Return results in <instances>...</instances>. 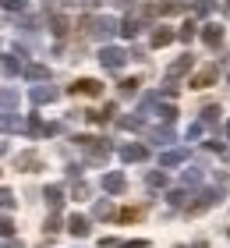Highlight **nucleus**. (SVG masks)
<instances>
[{
  "mask_svg": "<svg viewBox=\"0 0 230 248\" xmlns=\"http://www.w3.org/2000/svg\"><path fill=\"white\" fill-rule=\"evenodd\" d=\"M71 142H75L78 149H82V153L89 156V163H92V167H107L110 153H113L110 139H96V135H75Z\"/></svg>",
  "mask_w": 230,
  "mask_h": 248,
  "instance_id": "obj_1",
  "label": "nucleus"
},
{
  "mask_svg": "<svg viewBox=\"0 0 230 248\" xmlns=\"http://www.w3.org/2000/svg\"><path fill=\"white\" fill-rule=\"evenodd\" d=\"M223 199H227V185H213V188L199 191V195H195V202H188V206H184V213H188V217H199V213L220 206Z\"/></svg>",
  "mask_w": 230,
  "mask_h": 248,
  "instance_id": "obj_2",
  "label": "nucleus"
},
{
  "mask_svg": "<svg viewBox=\"0 0 230 248\" xmlns=\"http://www.w3.org/2000/svg\"><path fill=\"white\" fill-rule=\"evenodd\" d=\"M82 29H85V36L99 39L103 46H107V39H113V32H117V21H113L110 15H96V18H85Z\"/></svg>",
  "mask_w": 230,
  "mask_h": 248,
  "instance_id": "obj_3",
  "label": "nucleus"
},
{
  "mask_svg": "<svg viewBox=\"0 0 230 248\" xmlns=\"http://www.w3.org/2000/svg\"><path fill=\"white\" fill-rule=\"evenodd\" d=\"M142 11V18H170V15H184V11H188V4H184V0H163V4H142L138 7Z\"/></svg>",
  "mask_w": 230,
  "mask_h": 248,
  "instance_id": "obj_4",
  "label": "nucleus"
},
{
  "mask_svg": "<svg viewBox=\"0 0 230 248\" xmlns=\"http://www.w3.org/2000/svg\"><path fill=\"white\" fill-rule=\"evenodd\" d=\"M25 61H29V53L21 50V46H15L11 53H4V57H0V71H4L7 78H15V75L25 71Z\"/></svg>",
  "mask_w": 230,
  "mask_h": 248,
  "instance_id": "obj_5",
  "label": "nucleus"
},
{
  "mask_svg": "<svg viewBox=\"0 0 230 248\" xmlns=\"http://www.w3.org/2000/svg\"><path fill=\"white\" fill-rule=\"evenodd\" d=\"M124 61H128V50H121V46H103L99 50V64L107 67V71H121Z\"/></svg>",
  "mask_w": 230,
  "mask_h": 248,
  "instance_id": "obj_6",
  "label": "nucleus"
},
{
  "mask_svg": "<svg viewBox=\"0 0 230 248\" xmlns=\"http://www.w3.org/2000/svg\"><path fill=\"white\" fill-rule=\"evenodd\" d=\"M15 167H18V170H25V174H36V170H43V156L36 149H25V153L15 156Z\"/></svg>",
  "mask_w": 230,
  "mask_h": 248,
  "instance_id": "obj_7",
  "label": "nucleus"
},
{
  "mask_svg": "<svg viewBox=\"0 0 230 248\" xmlns=\"http://www.w3.org/2000/svg\"><path fill=\"white\" fill-rule=\"evenodd\" d=\"M199 39H202L209 50H216V46L223 43V25H216V21H205V25L199 29Z\"/></svg>",
  "mask_w": 230,
  "mask_h": 248,
  "instance_id": "obj_8",
  "label": "nucleus"
},
{
  "mask_svg": "<svg viewBox=\"0 0 230 248\" xmlns=\"http://www.w3.org/2000/svg\"><path fill=\"white\" fill-rule=\"evenodd\" d=\"M67 93L71 96H103V82H96V78H78Z\"/></svg>",
  "mask_w": 230,
  "mask_h": 248,
  "instance_id": "obj_9",
  "label": "nucleus"
},
{
  "mask_svg": "<svg viewBox=\"0 0 230 248\" xmlns=\"http://www.w3.org/2000/svg\"><path fill=\"white\" fill-rule=\"evenodd\" d=\"M216 78H220V67H216V64H209V67H202V71L195 75L188 85H191V89H209V85L216 82Z\"/></svg>",
  "mask_w": 230,
  "mask_h": 248,
  "instance_id": "obj_10",
  "label": "nucleus"
},
{
  "mask_svg": "<svg viewBox=\"0 0 230 248\" xmlns=\"http://www.w3.org/2000/svg\"><path fill=\"white\" fill-rule=\"evenodd\" d=\"M121 160L124 163H142V160H149V149L138 145V142H128V145H121Z\"/></svg>",
  "mask_w": 230,
  "mask_h": 248,
  "instance_id": "obj_11",
  "label": "nucleus"
},
{
  "mask_svg": "<svg viewBox=\"0 0 230 248\" xmlns=\"http://www.w3.org/2000/svg\"><path fill=\"white\" fill-rule=\"evenodd\" d=\"M124 188H128V177H124L121 170H110V174H103V191H110V195H121Z\"/></svg>",
  "mask_w": 230,
  "mask_h": 248,
  "instance_id": "obj_12",
  "label": "nucleus"
},
{
  "mask_svg": "<svg viewBox=\"0 0 230 248\" xmlns=\"http://www.w3.org/2000/svg\"><path fill=\"white\" fill-rule=\"evenodd\" d=\"M191 67H195V57H191V53H184V57H177L174 64L167 67V78H170V82H177V78H181V75H188Z\"/></svg>",
  "mask_w": 230,
  "mask_h": 248,
  "instance_id": "obj_13",
  "label": "nucleus"
},
{
  "mask_svg": "<svg viewBox=\"0 0 230 248\" xmlns=\"http://www.w3.org/2000/svg\"><path fill=\"white\" fill-rule=\"evenodd\" d=\"M145 142H153L156 149H163V145H170V142H174V128H167V124H163V128L145 131Z\"/></svg>",
  "mask_w": 230,
  "mask_h": 248,
  "instance_id": "obj_14",
  "label": "nucleus"
},
{
  "mask_svg": "<svg viewBox=\"0 0 230 248\" xmlns=\"http://www.w3.org/2000/svg\"><path fill=\"white\" fill-rule=\"evenodd\" d=\"M220 121H223V107H220V103L202 107V117H199V124H202V128H216Z\"/></svg>",
  "mask_w": 230,
  "mask_h": 248,
  "instance_id": "obj_15",
  "label": "nucleus"
},
{
  "mask_svg": "<svg viewBox=\"0 0 230 248\" xmlns=\"http://www.w3.org/2000/svg\"><path fill=\"white\" fill-rule=\"evenodd\" d=\"M43 199H46V206H50L53 213L64 206V188L61 185H46V191H43Z\"/></svg>",
  "mask_w": 230,
  "mask_h": 248,
  "instance_id": "obj_16",
  "label": "nucleus"
},
{
  "mask_svg": "<svg viewBox=\"0 0 230 248\" xmlns=\"http://www.w3.org/2000/svg\"><path fill=\"white\" fill-rule=\"evenodd\" d=\"M46 29H50L57 39H64V36H67V29H71V21H67L64 15H50V18H46Z\"/></svg>",
  "mask_w": 230,
  "mask_h": 248,
  "instance_id": "obj_17",
  "label": "nucleus"
},
{
  "mask_svg": "<svg viewBox=\"0 0 230 248\" xmlns=\"http://www.w3.org/2000/svg\"><path fill=\"white\" fill-rule=\"evenodd\" d=\"M57 96H61V93H57L53 85H36V89H32V103H36V107H43V103H53Z\"/></svg>",
  "mask_w": 230,
  "mask_h": 248,
  "instance_id": "obj_18",
  "label": "nucleus"
},
{
  "mask_svg": "<svg viewBox=\"0 0 230 248\" xmlns=\"http://www.w3.org/2000/svg\"><path fill=\"white\" fill-rule=\"evenodd\" d=\"M67 231H71L75 234V238H89V217H82V213H75V217L71 220H67Z\"/></svg>",
  "mask_w": 230,
  "mask_h": 248,
  "instance_id": "obj_19",
  "label": "nucleus"
},
{
  "mask_svg": "<svg viewBox=\"0 0 230 248\" xmlns=\"http://www.w3.org/2000/svg\"><path fill=\"white\" fill-rule=\"evenodd\" d=\"M21 75H25L29 82H50V67H46V64H25Z\"/></svg>",
  "mask_w": 230,
  "mask_h": 248,
  "instance_id": "obj_20",
  "label": "nucleus"
},
{
  "mask_svg": "<svg viewBox=\"0 0 230 248\" xmlns=\"http://www.w3.org/2000/svg\"><path fill=\"white\" fill-rule=\"evenodd\" d=\"M92 217H96V220H113V217H117V209H113L110 199H99L96 206H92Z\"/></svg>",
  "mask_w": 230,
  "mask_h": 248,
  "instance_id": "obj_21",
  "label": "nucleus"
},
{
  "mask_svg": "<svg viewBox=\"0 0 230 248\" xmlns=\"http://www.w3.org/2000/svg\"><path fill=\"white\" fill-rule=\"evenodd\" d=\"M142 29H145V25H142V21H138V18H124L121 25H117V32H121L124 39H135V36H138V32H142Z\"/></svg>",
  "mask_w": 230,
  "mask_h": 248,
  "instance_id": "obj_22",
  "label": "nucleus"
},
{
  "mask_svg": "<svg viewBox=\"0 0 230 248\" xmlns=\"http://www.w3.org/2000/svg\"><path fill=\"white\" fill-rule=\"evenodd\" d=\"M113 114H117V107H113V103H107L103 110H89L85 117H89V124H107V121H110Z\"/></svg>",
  "mask_w": 230,
  "mask_h": 248,
  "instance_id": "obj_23",
  "label": "nucleus"
},
{
  "mask_svg": "<svg viewBox=\"0 0 230 248\" xmlns=\"http://www.w3.org/2000/svg\"><path fill=\"white\" fill-rule=\"evenodd\" d=\"M177 36H174V29H163V25H159L156 32H153V46L156 50H163V46H170V43H174Z\"/></svg>",
  "mask_w": 230,
  "mask_h": 248,
  "instance_id": "obj_24",
  "label": "nucleus"
},
{
  "mask_svg": "<svg viewBox=\"0 0 230 248\" xmlns=\"http://www.w3.org/2000/svg\"><path fill=\"white\" fill-rule=\"evenodd\" d=\"M181 185H184V191H195V188L202 185V170H199V167H191V170H184V174H181Z\"/></svg>",
  "mask_w": 230,
  "mask_h": 248,
  "instance_id": "obj_25",
  "label": "nucleus"
},
{
  "mask_svg": "<svg viewBox=\"0 0 230 248\" xmlns=\"http://www.w3.org/2000/svg\"><path fill=\"white\" fill-rule=\"evenodd\" d=\"M188 199H191V191H184V188H174V191H167V202L174 209H184L188 206Z\"/></svg>",
  "mask_w": 230,
  "mask_h": 248,
  "instance_id": "obj_26",
  "label": "nucleus"
},
{
  "mask_svg": "<svg viewBox=\"0 0 230 248\" xmlns=\"http://www.w3.org/2000/svg\"><path fill=\"white\" fill-rule=\"evenodd\" d=\"M184 160H188V153H184V149H170V153L159 156V167H177V163H184Z\"/></svg>",
  "mask_w": 230,
  "mask_h": 248,
  "instance_id": "obj_27",
  "label": "nucleus"
},
{
  "mask_svg": "<svg viewBox=\"0 0 230 248\" xmlns=\"http://www.w3.org/2000/svg\"><path fill=\"white\" fill-rule=\"evenodd\" d=\"M25 131L32 135V139H43V135H46V124H43V117H39V114H29V124H25Z\"/></svg>",
  "mask_w": 230,
  "mask_h": 248,
  "instance_id": "obj_28",
  "label": "nucleus"
},
{
  "mask_svg": "<svg viewBox=\"0 0 230 248\" xmlns=\"http://www.w3.org/2000/svg\"><path fill=\"white\" fill-rule=\"evenodd\" d=\"M174 36H177L181 43H191L195 36H199V25H195V21H184V25H181V29L174 32Z\"/></svg>",
  "mask_w": 230,
  "mask_h": 248,
  "instance_id": "obj_29",
  "label": "nucleus"
},
{
  "mask_svg": "<svg viewBox=\"0 0 230 248\" xmlns=\"http://www.w3.org/2000/svg\"><path fill=\"white\" fill-rule=\"evenodd\" d=\"M25 124H21V117L15 114H0V131H21Z\"/></svg>",
  "mask_w": 230,
  "mask_h": 248,
  "instance_id": "obj_30",
  "label": "nucleus"
},
{
  "mask_svg": "<svg viewBox=\"0 0 230 248\" xmlns=\"http://www.w3.org/2000/svg\"><path fill=\"white\" fill-rule=\"evenodd\" d=\"M156 114H159V117H163V124H167V128H170V124H174V121H177V107H174V103H159V107H156Z\"/></svg>",
  "mask_w": 230,
  "mask_h": 248,
  "instance_id": "obj_31",
  "label": "nucleus"
},
{
  "mask_svg": "<svg viewBox=\"0 0 230 248\" xmlns=\"http://www.w3.org/2000/svg\"><path fill=\"white\" fill-rule=\"evenodd\" d=\"M18 206V199H15V191L11 188H0V213H11Z\"/></svg>",
  "mask_w": 230,
  "mask_h": 248,
  "instance_id": "obj_32",
  "label": "nucleus"
},
{
  "mask_svg": "<svg viewBox=\"0 0 230 248\" xmlns=\"http://www.w3.org/2000/svg\"><path fill=\"white\" fill-rule=\"evenodd\" d=\"M138 85H142V78H124V82H121V96H124V99L138 96Z\"/></svg>",
  "mask_w": 230,
  "mask_h": 248,
  "instance_id": "obj_33",
  "label": "nucleus"
},
{
  "mask_svg": "<svg viewBox=\"0 0 230 248\" xmlns=\"http://www.w3.org/2000/svg\"><path fill=\"white\" fill-rule=\"evenodd\" d=\"M0 107H4V110L18 107V93H15V89H0Z\"/></svg>",
  "mask_w": 230,
  "mask_h": 248,
  "instance_id": "obj_34",
  "label": "nucleus"
},
{
  "mask_svg": "<svg viewBox=\"0 0 230 248\" xmlns=\"http://www.w3.org/2000/svg\"><path fill=\"white\" fill-rule=\"evenodd\" d=\"M15 231H18L15 220H11L7 213H0V238H15Z\"/></svg>",
  "mask_w": 230,
  "mask_h": 248,
  "instance_id": "obj_35",
  "label": "nucleus"
},
{
  "mask_svg": "<svg viewBox=\"0 0 230 248\" xmlns=\"http://www.w3.org/2000/svg\"><path fill=\"white\" fill-rule=\"evenodd\" d=\"M117 124H121L124 131H142V117H138V114H131V117H121Z\"/></svg>",
  "mask_w": 230,
  "mask_h": 248,
  "instance_id": "obj_36",
  "label": "nucleus"
},
{
  "mask_svg": "<svg viewBox=\"0 0 230 248\" xmlns=\"http://www.w3.org/2000/svg\"><path fill=\"white\" fill-rule=\"evenodd\" d=\"M0 7H4V11H11V15H15V11L21 15V11L29 7V0H0Z\"/></svg>",
  "mask_w": 230,
  "mask_h": 248,
  "instance_id": "obj_37",
  "label": "nucleus"
},
{
  "mask_svg": "<svg viewBox=\"0 0 230 248\" xmlns=\"http://www.w3.org/2000/svg\"><path fill=\"white\" fill-rule=\"evenodd\" d=\"M71 199H75V202L89 199V185H85V181H75V188H71Z\"/></svg>",
  "mask_w": 230,
  "mask_h": 248,
  "instance_id": "obj_38",
  "label": "nucleus"
},
{
  "mask_svg": "<svg viewBox=\"0 0 230 248\" xmlns=\"http://www.w3.org/2000/svg\"><path fill=\"white\" fill-rule=\"evenodd\" d=\"M43 231H46V234H57V231H61V217H57V213H50V217H46V223H43Z\"/></svg>",
  "mask_w": 230,
  "mask_h": 248,
  "instance_id": "obj_39",
  "label": "nucleus"
},
{
  "mask_svg": "<svg viewBox=\"0 0 230 248\" xmlns=\"http://www.w3.org/2000/svg\"><path fill=\"white\" fill-rule=\"evenodd\" d=\"M149 188H167V174L163 170H153V174H149Z\"/></svg>",
  "mask_w": 230,
  "mask_h": 248,
  "instance_id": "obj_40",
  "label": "nucleus"
},
{
  "mask_svg": "<svg viewBox=\"0 0 230 248\" xmlns=\"http://www.w3.org/2000/svg\"><path fill=\"white\" fill-rule=\"evenodd\" d=\"M138 217H142V209H131V206L117 213V220H121V223H131V220H138Z\"/></svg>",
  "mask_w": 230,
  "mask_h": 248,
  "instance_id": "obj_41",
  "label": "nucleus"
},
{
  "mask_svg": "<svg viewBox=\"0 0 230 248\" xmlns=\"http://www.w3.org/2000/svg\"><path fill=\"white\" fill-rule=\"evenodd\" d=\"M213 7H216L213 0H195V15H202V18H205V15H213Z\"/></svg>",
  "mask_w": 230,
  "mask_h": 248,
  "instance_id": "obj_42",
  "label": "nucleus"
},
{
  "mask_svg": "<svg viewBox=\"0 0 230 248\" xmlns=\"http://www.w3.org/2000/svg\"><path fill=\"white\" fill-rule=\"evenodd\" d=\"M159 93H163V96H170V99H174V96L181 93V85H177V82H170V78H167V82H163V89H159Z\"/></svg>",
  "mask_w": 230,
  "mask_h": 248,
  "instance_id": "obj_43",
  "label": "nucleus"
},
{
  "mask_svg": "<svg viewBox=\"0 0 230 248\" xmlns=\"http://www.w3.org/2000/svg\"><path fill=\"white\" fill-rule=\"evenodd\" d=\"M117 248H149L145 238H135V241H117Z\"/></svg>",
  "mask_w": 230,
  "mask_h": 248,
  "instance_id": "obj_44",
  "label": "nucleus"
},
{
  "mask_svg": "<svg viewBox=\"0 0 230 248\" xmlns=\"http://www.w3.org/2000/svg\"><path fill=\"white\" fill-rule=\"evenodd\" d=\"M205 149H209V153H227V145L220 139H209V142H205Z\"/></svg>",
  "mask_w": 230,
  "mask_h": 248,
  "instance_id": "obj_45",
  "label": "nucleus"
},
{
  "mask_svg": "<svg viewBox=\"0 0 230 248\" xmlns=\"http://www.w3.org/2000/svg\"><path fill=\"white\" fill-rule=\"evenodd\" d=\"M67 177H71V181H82V163H71V167H67Z\"/></svg>",
  "mask_w": 230,
  "mask_h": 248,
  "instance_id": "obj_46",
  "label": "nucleus"
},
{
  "mask_svg": "<svg viewBox=\"0 0 230 248\" xmlns=\"http://www.w3.org/2000/svg\"><path fill=\"white\" fill-rule=\"evenodd\" d=\"M199 135H202V124H199V121H195V124H188V142H195Z\"/></svg>",
  "mask_w": 230,
  "mask_h": 248,
  "instance_id": "obj_47",
  "label": "nucleus"
},
{
  "mask_svg": "<svg viewBox=\"0 0 230 248\" xmlns=\"http://www.w3.org/2000/svg\"><path fill=\"white\" fill-rule=\"evenodd\" d=\"M113 4H121V7H138V0H113Z\"/></svg>",
  "mask_w": 230,
  "mask_h": 248,
  "instance_id": "obj_48",
  "label": "nucleus"
},
{
  "mask_svg": "<svg viewBox=\"0 0 230 248\" xmlns=\"http://www.w3.org/2000/svg\"><path fill=\"white\" fill-rule=\"evenodd\" d=\"M7 248H25V245H21V241H15V238H11V245Z\"/></svg>",
  "mask_w": 230,
  "mask_h": 248,
  "instance_id": "obj_49",
  "label": "nucleus"
},
{
  "mask_svg": "<svg viewBox=\"0 0 230 248\" xmlns=\"http://www.w3.org/2000/svg\"><path fill=\"white\" fill-rule=\"evenodd\" d=\"M227 142H230V121H227Z\"/></svg>",
  "mask_w": 230,
  "mask_h": 248,
  "instance_id": "obj_50",
  "label": "nucleus"
},
{
  "mask_svg": "<svg viewBox=\"0 0 230 248\" xmlns=\"http://www.w3.org/2000/svg\"><path fill=\"white\" fill-rule=\"evenodd\" d=\"M227 238H230V227H227Z\"/></svg>",
  "mask_w": 230,
  "mask_h": 248,
  "instance_id": "obj_51",
  "label": "nucleus"
},
{
  "mask_svg": "<svg viewBox=\"0 0 230 248\" xmlns=\"http://www.w3.org/2000/svg\"><path fill=\"white\" fill-rule=\"evenodd\" d=\"M0 248H7V245H0Z\"/></svg>",
  "mask_w": 230,
  "mask_h": 248,
  "instance_id": "obj_52",
  "label": "nucleus"
},
{
  "mask_svg": "<svg viewBox=\"0 0 230 248\" xmlns=\"http://www.w3.org/2000/svg\"><path fill=\"white\" fill-rule=\"evenodd\" d=\"M0 174H4V170H0Z\"/></svg>",
  "mask_w": 230,
  "mask_h": 248,
  "instance_id": "obj_53",
  "label": "nucleus"
},
{
  "mask_svg": "<svg viewBox=\"0 0 230 248\" xmlns=\"http://www.w3.org/2000/svg\"><path fill=\"white\" fill-rule=\"evenodd\" d=\"M227 82H230V78H227Z\"/></svg>",
  "mask_w": 230,
  "mask_h": 248,
  "instance_id": "obj_54",
  "label": "nucleus"
}]
</instances>
